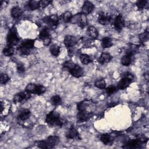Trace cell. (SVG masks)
<instances>
[{
    "label": "cell",
    "instance_id": "f1b7e54d",
    "mask_svg": "<svg viewBox=\"0 0 149 149\" xmlns=\"http://www.w3.org/2000/svg\"><path fill=\"white\" fill-rule=\"evenodd\" d=\"M88 32L89 36L92 38H96L98 36V33L97 30L93 26H90L88 29Z\"/></svg>",
    "mask_w": 149,
    "mask_h": 149
},
{
    "label": "cell",
    "instance_id": "d590c367",
    "mask_svg": "<svg viewBox=\"0 0 149 149\" xmlns=\"http://www.w3.org/2000/svg\"><path fill=\"white\" fill-rule=\"evenodd\" d=\"M117 90V87H115V86H110L107 88L106 92L108 95H111L113 94Z\"/></svg>",
    "mask_w": 149,
    "mask_h": 149
},
{
    "label": "cell",
    "instance_id": "44dd1931",
    "mask_svg": "<svg viewBox=\"0 0 149 149\" xmlns=\"http://www.w3.org/2000/svg\"><path fill=\"white\" fill-rule=\"evenodd\" d=\"M113 45L112 39L109 37H105L101 40V45L103 48L111 47Z\"/></svg>",
    "mask_w": 149,
    "mask_h": 149
},
{
    "label": "cell",
    "instance_id": "e0dca14e",
    "mask_svg": "<svg viewBox=\"0 0 149 149\" xmlns=\"http://www.w3.org/2000/svg\"><path fill=\"white\" fill-rule=\"evenodd\" d=\"M23 14L22 9L18 6H14L11 10V16L14 19H17L20 17Z\"/></svg>",
    "mask_w": 149,
    "mask_h": 149
},
{
    "label": "cell",
    "instance_id": "2e32d148",
    "mask_svg": "<svg viewBox=\"0 0 149 149\" xmlns=\"http://www.w3.org/2000/svg\"><path fill=\"white\" fill-rule=\"evenodd\" d=\"M31 115V112L28 109H24L21 110L18 114V118L19 120L24 121L29 118Z\"/></svg>",
    "mask_w": 149,
    "mask_h": 149
},
{
    "label": "cell",
    "instance_id": "6da1fadb",
    "mask_svg": "<svg viewBox=\"0 0 149 149\" xmlns=\"http://www.w3.org/2000/svg\"><path fill=\"white\" fill-rule=\"evenodd\" d=\"M45 122L51 126H62L63 121L59 113L55 111H51L45 116Z\"/></svg>",
    "mask_w": 149,
    "mask_h": 149
},
{
    "label": "cell",
    "instance_id": "7bdbcfd3",
    "mask_svg": "<svg viewBox=\"0 0 149 149\" xmlns=\"http://www.w3.org/2000/svg\"><path fill=\"white\" fill-rule=\"evenodd\" d=\"M17 70L19 73L22 74L24 72V66L22 63H19L17 66Z\"/></svg>",
    "mask_w": 149,
    "mask_h": 149
},
{
    "label": "cell",
    "instance_id": "603a6c76",
    "mask_svg": "<svg viewBox=\"0 0 149 149\" xmlns=\"http://www.w3.org/2000/svg\"><path fill=\"white\" fill-rule=\"evenodd\" d=\"M141 145V143H140L136 139L131 140L129 141L126 143V147L128 148H139L140 147Z\"/></svg>",
    "mask_w": 149,
    "mask_h": 149
},
{
    "label": "cell",
    "instance_id": "60d3db41",
    "mask_svg": "<svg viewBox=\"0 0 149 149\" xmlns=\"http://www.w3.org/2000/svg\"><path fill=\"white\" fill-rule=\"evenodd\" d=\"M50 3H51V1L44 0V1H40V8H44L45 7L47 6Z\"/></svg>",
    "mask_w": 149,
    "mask_h": 149
},
{
    "label": "cell",
    "instance_id": "3957f363",
    "mask_svg": "<svg viewBox=\"0 0 149 149\" xmlns=\"http://www.w3.org/2000/svg\"><path fill=\"white\" fill-rule=\"evenodd\" d=\"M134 79V76L130 73H126L120 80L118 82L117 88L123 90L126 88L132 83Z\"/></svg>",
    "mask_w": 149,
    "mask_h": 149
},
{
    "label": "cell",
    "instance_id": "4dcf8cb0",
    "mask_svg": "<svg viewBox=\"0 0 149 149\" xmlns=\"http://www.w3.org/2000/svg\"><path fill=\"white\" fill-rule=\"evenodd\" d=\"M18 53L22 55H28L30 53V49L20 45L17 48Z\"/></svg>",
    "mask_w": 149,
    "mask_h": 149
},
{
    "label": "cell",
    "instance_id": "277c9868",
    "mask_svg": "<svg viewBox=\"0 0 149 149\" xmlns=\"http://www.w3.org/2000/svg\"><path fill=\"white\" fill-rule=\"evenodd\" d=\"M46 90L44 86L42 85H37L33 83H30L26 87V91L30 94L40 95L43 94Z\"/></svg>",
    "mask_w": 149,
    "mask_h": 149
},
{
    "label": "cell",
    "instance_id": "484cf974",
    "mask_svg": "<svg viewBox=\"0 0 149 149\" xmlns=\"http://www.w3.org/2000/svg\"><path fill=\"white\" fill-rule=\"evenodd\" d=\"M49 51L52 55L55 56H57L59 55L60 53V47L57 44H54L50 47Z\"/></svg>",
    "mask_w": 149,
    "mask_h": 149
},
{
    "label": "cell",
    "instance_id": "83f0119b",
    "mask_svg": "<svg viewBox=\"0 0 149 149\" xmlns=\"http://www.w3.org/2000/svg\"><path fill=\"white\" fill-rule=\"evenodd\" d=\"M28 6L31 10H34L40 8V1H30L28 2Z\"/></svg>",
    "mask_w": 149,
    "mask_h": 149
},
{
    "label": "cell",
    "instance_id": "f546056e",
    "mask_svg": "<svg viewBox=\"0 0 149 149\" xmlns=\"http://www.w3.org/2000/svg\"><path fill=\"white\" fill-rule=\"evenodd\" d=\"M51 104L54 106H57L62 103V99L59 95H55L51 98Z\"/></svg>",
    "mask_w": 149,
    "mask_h": 149
},
{
    "label": "cell",
    "instance_id": "cb8c5ba5",
    "mask_svg": "<svg viewBox=\"0 0 149 149\" xmlns=\"http://www.w3.org/2000/svg\"><path fill=\"white\" fill-rule=\"evenodd\" d=\"M2 52L5 56H11L14 53V48L13 46L7 44V45L4 47Z\"/></svg>",
    "mask_w": 149,
    "mask_h": 149
},
{
    "label": "cell",
    "instance_id": "1f68e13d",
    "mask_svg": "<svg viewBox=\"0 0 149 149\" xmlns=\"http://www.w3.org/2000/svg\"><path fill=\"white\" fill-rule=\"evenodd\" d=\"M148 31L146 30L139 35V40L141 42H144L148 40Z\"/></svg>",
    "mask_w": 149,
    "mask_h": 149
},
{
    "label": "cell",
    "instance_id": "d4e9b609",
    "mask_svg": "<svg viewBox=\"0 0 149 149\" xmlns=\"http://www.w3.org/2000/svg\"><path fill=\"white\" fill-rule=\"evenodd\" d=\"M80 59L81 62L84 65H87L92 62L91 57L86 54H82L80 55Z\"/></svg>",
    "mask_w": 149,
    "mask_h": 149
},
{
    "label": "cell",
    "instance_id": "ffe728a7",
    "mask_svg": "<svg viewBox=\"0 0 149 149\" xmlns=\"http://www.w3.org/2000/svg\"><path fill=\"white\" fill-rule=\"evenodd\" d=\"M132 54L127 52L125 55H124L121 59V63L124 66H129L132 62Z\"/></svg>",
    "mask_w": 149,
    "mask_h": 149
},
{
    "label": "cell",
    "instance_id": "5b68a950",
    "mask_svg": "<svg viewBox=\"0 0 149 149\" xmlns=\"http://www.w3.org/2000/svg\"><path fill=\"white\" fill-rule=\"evenodd\" d=\"M70 21L73 23H77L81 28L86 27L87 24V19L86 15L83 13L77 14L75 15L73 17H72Z\"/></svg>",
    "mask_w": 149,
    "mask_h": 149
},
{
    "label": "cell",
    "instance_id": "30bf717a",
    "mask_svg": "<svg viewBox=\"0 0 149 149\" xmlns=\"http://www.w3.org/2000/svg\"><path fill=\"white\" fill-rule=\"evenodd\" d=\"M115 28L118 30H121L125 26V20L121 15H118L115 19L113 22Z\"/></svg>",
    "mask_w": 149,
    "mask_h": 149
},
{
    "label": "cell",
    "instance_id": "8d00e7d4",
    "mask_svg": "<svg viewBox=\"0 0 149 149\" xmlns=\"http://www.w3.org/2000/svg\"><path fill=\"white\" fill-rule=\"evenodd\" d=\"M36 144L37 146L41 148H49L48 144L45 140H41V141H36Z\"/></svg>",
    "mask_w": 149,
    "mask_h": 149
},
{
    "label": "cell",
    "instance_id": "4316f807",
    "mask_svg": "<svg viewBox=\"0 0 149 149\" xmlns=\"http://www.w3.org/2000/svg\"><path fill=\"white\" fill-rule=\"evenodd\" d=\"M101 141L105 145L109 144L112 142V137L108 134H103L100 137Z\"/></svg>",
    "mask_w": 149,
    "mask_h": 149
},
{
    "label": "cell",
    "instance_id": "f35d334b",
    "mask_svg": "<svg viewBox=\"0 0 149 149\" xmlns=\"http://www.w3.org/2000/svg\"><path fill=\"white\" fill-rule=\"evenodd\" d=\"M147 2V1H146V0L139 1L136 2V5L139 9H142L145 7Z\"/></svg>",
    "mask_w": 149,
    "mask_h": 149
},
{
    "label": "cell",
    "instance_id": "4fadbf2b",
    "mask_svg": "<svg viewBox=\"0 0 149 149\" xmlns=\"http://www.w3.org/2000/svg\"><path fill=\"white\" fill-rule=\"evenodd\" d=\"M94 8V5L91 2L86 1L84 2V3H83V5L81 8L82 13H83L86 15L87 14H89L93 10Z\"/></svg>",
    "mask_w": 149,
    "mask_h": 149
},
{
    "label": "cell",
    "instance_id": "ab89813d",
    "mask_svg": "<svg viewBox=\"0 0 149 149\" xmlns=\"http://www.w3.org/2000/svg\"><path fill=\"white\" fill-rule=\"evenodd\" d=\"M136 139L141 144L143 143H145L147 141L148 139L146 137V136L143 135V134H139L137 136Z\"/></svg>",
    "mask_w": 149,
    "mask_h": 149
},
{
    "label": "cell",
    "instance_id": "9a60e30c",
    "mask_svg": "<svg viewBox=\"0 0 149 149\" xmlns=\"http://www.w3.org/2000/svg\"><path fill=\"white\" fill-rule=\"evenodd\" d=\"M48 144L49 148L54 147L59 141V139L58 136H51L47 138L45 140Z\"/></svg>",
    "mask_w": 149,
    "mask_h": 149
},
{
    "label": "cell",
    "instance_id": "74e56055",
    "mask_svg": "<svg viewBox=\"0 0 149 149\" xmlns=\"http://www.w3.org/2000/svg\"><path fill=\"white\" fill-rule=\"evenodd\" d=\"M0 80H1V83L4 84H6L9 81V76H8L7 74L2 73L1 74Z\"/></svg>",
    "mask_w": 149,
    "mask_h": 149
},
{
    "label": "cell",
    "instance_id": "d6a6232c",
    "mask_svg": "<svg viewBox=\"0 0 149 149\" xmlns=\"http://www.w3.org/2000/svg\"><path fill=\"white\" fill-rule=\"evenodd\" d=\"M72 14L70 12L66 11L62 15V19L65 22H70L72 18Z\"/></svg>",
    "mask_w": 149,
    "mask_h": 149
},
{
    "label": "cell",
    "instance_id": "d6986e66",
    "mask_svg": "<svg viewBox=\"0 0 149 149\" xmlns=\"http://www.w3.org/2000/svg\"><path fill=\"white\" fill-rule=\"evenodd\" d=\"M112 59V56L110 54H109L108 53H102L101 54V56H100L99 59H98V62L99 63H101V64H104V63H108L109 62L111 61Z\"/></svg>",
    "mask_w": 149,
    "mask_h": 149
},
{
    "label": "cell",
    "instance_id": "9c48e42d",
    "mask_svg": "<svg viewBox=\"0 0 149 149\" xmlns=\"http://www.w3.org/2000/svg\"><path fill=\"white\" fill-rule=\"evenodd\" d=\"M111 16L105 12H101L99 13L98 17V22L103 25L108 24L111 22Z\"/></svg>",
    "mask_w": 149,
    "mask_h": 149
},
{
    "label": "cell",
    "instance_id": "e575fe53",
    "mask_svg": "<svg viewBox=\"0 0 149 149\" xmlns=\"http://www.w3.org/2000/svg\"><path fill=\"white\" fill-rule=\"evenodd\" d=\"M76 64L72 62V61H67L66 62H64V63L63 64V67L66 69H68L69 71L72 69L75 65Z\"/></svg>",
    "mask_w": 149,
    "mask_h": 149
},
{
    "label": "cell",
    "instance_id": "b9f144b4",
    "mask_svg": "<svg viewBox=\"0 0 149 149\" xmlns=\"http://www.w3.org/2000/svg\"><path fill=\"white\" fill-rule=\"evenodd\" d=\"M86 102H80L77 104V109L79 110V111H84L86 110Z\"/></svg>",
    "mask_w": 149,
    "mask_h": 149
},
{
    "label": "cell",
    "instance_id": "ac0fdd59",
    "mask_svg": "<svg viewBox=\"0 0 149 149\" xmlns=\"http://www.w3.org/2000/svg\"><path fill=\"white\" fill-rule=\"evenodd\" d=\"M79 133L77 130L74 127H70L66 133V137L69 139H73L78 137Z\"/></svg>",
    "mask_w": 149,
    "mask_h": 149
},
{
    "label": "cell",
    "instance_id": "7a4b0ae2",
    "mask_svg": "<svg viewBox=\"0 0 149 149\" xmlns=\"http://www.w3.org/2000/svg\"><path fill=\"white\" fill-rule=\"evenodd\" d=\"M7 44L8 45L15 46L16 45L19 41V37L17 33V30L15 27H12L7 35L6 38Z\"/></svg>",
    "mask_w": 149,
    "mask_h": 149
},
{
    "label": "cell",
    "instance_id": "836d02e7",
    "mask_svg": "<svg viewBox=\"0 0 149 149\" xmlns=\"http://www.w3.org/2000/svg\"><path fill=\"white\" fill-rule=\"evenodd\" d=\"M95 86L96 87L100 89H104L106 87V83L104 80L101 79L95 81Z\"/></svg>",
    "mask_w": 149,
    "mask_h": 149
},
{
    "label": "cell",
    "instance_id": "ba28073f",
    "mask_svg": "<svg viewBox=\"0 0 149 149\" xmlns=\"http://www.w3.org/2000/svg\"><path fill=\"white\" fill-rule=\"evenodd\" d=\"M30 97V94L26 91L25 92H19L14 96L13 101L15 103H22L27 100Z\"/></svg>",
    "mask_w": 149,
    "mask_h": 149
},
{
    "label": "cell",
    "instance_id": "8992f818",
    "mask_svg": "<svg viewBox=\"0 0 149 149\" xmlns=\"http://www.w3.org/2000/svg\"><path fill=\"white\" fill-rule=\"evenodd\" d=\"M43 21L51 28H55L59 23V17L56 15H52L45 17Z\"/></svg>",
    "mask_w": 149,
    "mask_h": 149
},
{
    "label": "cell",
    "instance_id": "7c38bea8",
    "mask_svg": "<svg viewBox=\"0 0 149 149\" xmlns=\"http://www.w3.org/2000/svg\"><path fill=\"white\" fill-rule=\"evenodd\" d=\"M64 44L67 48L73 47L77 43V40L75 37L70 35H67L64 38Z\"/></svg>",
    "mask_w": 149,
    "mask_h": 149
},
{
    "label": "cell",
    "instance_id": "52a82bcc",
    "mask_svg": "<svg viewBox=\"0 0 149 149\" xmlns=\"http://www.w3.org/2000/svg\"><path fill=\"white\" fill-rule=\"evenodd\" d=\"M39 38L43 41V43L45 45H48L49 44L51 38L48 28L44 27L41 30L39 34Z\"/></svg>",
    "mask_w": 149,
    "mask_h": 149
},
{
    "label": "cell",
    "instance_id": "5bb4252c",
    "mask_svg": "<svg viewBox=\"0 0 149 149\" xmlns=\"http://www.w3.org/2000/svg\"><path fill=\"white\" fill-rule=\"evenodd\" d=\"M70 74L74 77H80L83 74V69L79 65H75L74 66L69 70Z\"/></svg>",
    "mask_w": 149,
    "mask_h": 149
},
{
    "label": "cell",
    "instance_id": "8fae6325",
    "mask_svg": "<svg viewBox=\"0 0 149 149\" xmlns=\"http://www.w3.org/2000/svg\"><path fill=\"white\" fill-rule=\"evenodd\" d=\"M91 115H92L91 113L87 112L86 110L81 111H79L77 115V119L78 122H86L91 117Z\"/></svg>",
    "mask_w": 149,
    "mask_h": 149
},
{
    "label": "cell",
    "instance_id": "7402d4cb",
    "mask_svg": "<svg viewBox=\"0 0 149 149\" xmlns=\"http://www.w3.org/2000/svg\"><path fill=\"white\" fill-rule=\"evenodd\" d=\"M21 45L25 47V48H27L28 49H31V48H33V47L34 45V40L25 39L22 42Z\"/></svg>",
    "mask_w": 149,
    "mask_h": 149
}]
</instances>
